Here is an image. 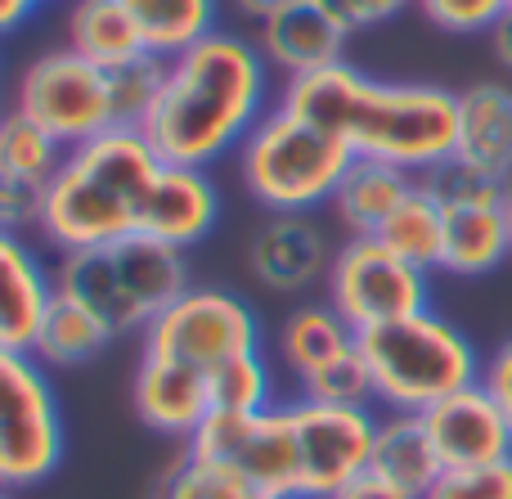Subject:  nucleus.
Masks as SVG:
<instances>
[{
	"instance_id": "1",
	"label": "nucleus",
	"mask_w": 512,
	"mask_h": 499,
	"mask_svg": "<svg viewBox=\"0 0 512 499\" xmlns=\"http://www.w3.org/2000/svg\"><path fill=\"white\" fill-rule=\"evenodd\" d=\"M221 221V189L207 171L167 162L144 131L113 126L99 140L68 149L59 176L45 185L41 239L54 252L153 239L198 248Z\"/></svg>"
},
{
	"instance_id": "2",
	"label": "nucleus",
	"mask_w": 512,
	"mask_h": 499,
	"mask_svg": "<svg viewBox=\"0 0 512 499\" xmlns=\"http://www.w3.org/2000/svg\"><path fill=\"white\" fill-rule=\"evenodd\" d=\"M279 104L333 131L355 158L391 162L418 180L450 167L459 144V90L432 81H378L346 59L283 81Z\"/></svg>"
},
{
	"instance_id": "3",
	"label": "nucleus",
	"mask_w": 512,
	"mask_h": 499,
	"mask_svg": "<svg viewBox=\"0 0 512 499\" xmlns=\"http://www.w3.org/2000/svg\"><path fill=\"white\" fill-rule=\"evenodd\" d=\"M274 104V68L256 41L239 32H212L167 63L162 95L140 131L167 162L212 171L221 158L243 149Z\"/></svg>"
},
{
	"instance_id": "4",
	"label": "nucleus",
	"mask_w": 512,
	"mask_h": 499,
	"mask_svg": "<svg viewBox=\"0 0 512 499\" xmlns=\"http://www.w3.org/2000/svg\"><path fill=\"white\" fill-rule=\"evenodd\" d=\"M360 356L369 365L373 405L387 414H427L445 396L481 383L486 365L477 342L436 311L360 333Z\"/></svg>"
},
{
	"instance_id": "5",
	"label": "nucleus",
	"mask_w": 512,
	"mask_h": 499,
	"mask_svg": "<svg viewBox=\"0 0 512 499\" xmlns=\"http://www.w3.org/2000/svg\"><path fill=\"white\" fill-rule=\"evenodd\" d=\"M189 284V252L153 239L63 252L54 266V288L90 306L117 338L144 333Z\"/></svg>"
},
{
	"instance_id": "6",
	"label": "nucleus",
	"mask_w": 512,
	"mask_h": 499,
	"mask_svg": "<svg viewBox=\"0 0 512 499\" xmlns=\"http://www.w3.org/2000/svg\"><path fill=\"white\" fill-rule=\"evenodd\" d=\"M234 162H239V180L256 207H265L270 216H310L315 207L333 203L355 153L310 117L274 104L261 117V126L243 140V149L234 153Z\"/></svg>"
},
{
	"instance_id": "7",
	"label": "nucleus",
	"mask_w": 512,
	"mask_h": 499,
	"mask_svg": "<svg viewBox=\"0 0 512 499\" xmlns=\"http://www.w3.org/2000/svg\"><path fill=\"white\" fill-rule=\"evenodd\" d=\"M265 351L261 320L239 293L212 284H189L149 329L140 333V356L167 360L185 374L216 383L230 360Z\"/></svg>"
},
{
	"instance_id": "8",
	"label": "nucleus",
	"mask_w": 512,
	"mask_h": 499,
	"mask_svg": "<svg viewBox=\"0 0 512 499\" xmlns=\"http://www.w3.org/2000/svg\"><path fill=\"white\" fill-rule=\"evenodd\" d=\"M68 450L63 405L50 383V369L0 342V486L32 491L50 482Z\"/></svg>"
},
{
	"instance_id": "9",
	"label": "nucleus",
	"mask_w": 512,
	"mask_h": 499,
	"mask_svg": "<svg viewBox=\"0 0 512 499\" xmlns=\"http://www.w3.org/2000/svg\"><path fill=\"white\" fill-rule=\"evenodd\" d=\"M18 113H27L36 126L54 135L63 149L99 140L104 131L117 126V104H113V77L108 68L81 59L68 45L36 54L18 77Z\"/></svg>"
},
{
	"instance_id": "10",
	"label": "nucleus",
	"mask_w": 512,
	"mask_h": 499,
	"mask_svg": "<svg viewBox=\"0 0 512 499\" xmlns=\"http://www.w3.org/2000/svg\"><path fill=\"white\" fill-rule=\"evenodd\" d=\"M328 306L355 333L432 311V270L405 261L378 239H346L328 266Z\"/></svg>"
},
{
	"instance_id": "11",
	"label": "nucleus",
	"mask_w": 512,
	"mask_h": 499,
	"mask_svg": "<svg viewBox=\"0 0 512 499\" xmlns=\"http://www.w3.org/2000/svg\"><path fill=\"white\" fill-rule=\"evenodd\" d=\"M292 441H297V499H337L373 473L378 419L373 405L288 401Z\"/></svg>"
},
{
	"instance_id": "12",
	"label": "nucleus",
	"mask_w": 512,
	"mask_h": 499,
	"mask_svg": "<svg viewBox=\"0 0 512 499\" xmlns=\"http://www.w3.org/2000/svg\"><path fill=\"white\" fill-rule=\"evenodd\" d=\"M427 185L436 189L445 212V257L441 270L454 279H486L512 257V239H508V212L504 198L508 185L486 180L477 171L459 167H441L436 176H427Z\"/></svg>"
},
{
	"instance_id": "13",
	"label": "nucleus",
	"mask_w": 512,
	"mask_h": 499,
	"mask_svg": "<svg viewBox=\"0 0 512 499\" xmlns=\"http://www.w3.org/2000/svg\"><path fill=\"white\" fill-rule=\"evenodd\" d=\"M333 243H328V230L315 221V216H265L256 225L252 243H248V270L261 288L270 293H301L315 279H328V266H333Z\"/></svg>"
},
{
	"instance_id": "14",
	"label": "nucleus",
	"mask_w": 512,
	"mask_h": 499,
	"mask_svg": "<svg viewBox=\"0 0 512 499\" xmlns=\"http://www.w3.org/2000/svg\"><path fill=\"white\" fill-rule=\"evenodd\" d=\"M423 423L445 468H477L512 459V423L481 383L445 396L441 405L423 414Z\"/></svg>"
},
{
	"instance_id": "15",
	"label": "nucleus",
	"mask_w": 512,
	"mask_h": 499,
	"mask_svg": "<svg viewBox=\"0 0 512 499\" xmlns=\"http://www.w3.org/2000/svg\"><path fill=\"white\" fill-rule=\"evenodd\" d=\"M346 41H351V32L319 0H288L256 23V50L265 54L274 72H283V81L342 63Z\"/></svg>"
},
{
	"instance_id": "16",
	"label": "nucleus",
	"mask_w": 512,
	"mask_h": 499,
	"mask_svg": "<svg viewBox=\"0 0 512 499\" xmlns=\"http://www.w3.org/2000/svg\"><path fill=\"white\" fill-rule=\"evenodd\" d=\"M454 162L486 180L512 185V86L477 81L459 90V144Z\"/></svg>"
},
{
	"instance_id": "17",
	"label": "nucleus",
	"mask_w": 512,
	"mask_h": 499,
	"mask_svg": "<svg viewBox=\"0 0 512 499\" xmlns=\"http://www.w3.org/2000/svg\"><path fill=\"white\" fill-rule=\"evenodd\" d=\"M54 297V270L27 248L23 234L0 230V342L32 351L41 315Z\"/></svg>"
},
{
	"instance_id": "18",
	"label": "nucleus",
	"mask_w": 512,
	"mask_h": 499,
	"mask_svg": "<svg viewBox=\"0 0 512 499\" xmlns=\"http://www.w3.org/2000/svg\"><path fill=\"white\" fill-rule=\"evenodd\" d=\"M418 176L391 167V162H373V158H355L351 171L342 176L333 194V216L351 239H373L387 225V216L414 194Z\"/></svg>"
},
{
	"instance_id": "19",
	"label": "nucleus",
	"mask_w": 512,
	"mask_h": 499,
	"mask_svg": "<svg viewBox=\"0 0 512 499\" xmlns=\"http://www.w3.org/2000/svg\"><path fill=\"white\" fill-rule=\"evenodd\" d=\"M441 473H445V464L432 446V432H427L423 414H382L369 477H378V482L396 486V491L423 499Z\"/></svg>"
},
{
	"instance_id": "20",
	"label": "nucleus",
	"mask_w": 512,
	"mask_h": 499,
	"mask_svg": "<svg viewBox=\"0 0 512 499\" xmlns=\"http://www.w3.org/2000/svg\"><path fill=\"white\" fill-rule=\"evenodd\" d=\"M117 342V333L99 320L90 306H81L77 297L54 288L50 306L41 315V329L32 338V356L45 369H81L90 360H99Z\"/></svg>"
},
{
	"instance_id": "21",
	"label": "nucleus",
	"mask_w": 512,
	"mask_h": 499,
	"mask_svg": "<svg viewBox=\"0 0 512 499\" xmlns=\"http://www.w3.org/2000/svg\"><path fill=\"white\" fill-rule=\"evenodd\" d=\"M63 36H68L63 41L68 50H77L81 59L99 63L108 72L149 54L122 0H72L68 14H63Z\"/></svg>"
},
{
	"instance_id": "22",
	"label": "nucleus",
	"mask_w": 512,
	"mask_h": 499,
	"mask_svg": "<svg viewBox=\"0 0 512 499\" xmlns=\"http://www.w3.org/2000/svg\"><path fill=\"white\" fill-rule=\"evenodd\" d=\"M360 347V333L342 320L328 302H306L279 324V360L292 378H310L324 365L351 356Z\"/></svg>"
},
{
	"instance_id": "23",
	"label": "nucleus",
	"mask_w": 512,
	"mask_h": 499,
	"mask_svg": "<svg viewBox=\"0 0 512 499\" xmlns=\"http://www.w3.org/2000/svg\"><path fill=\"white\" fill-rule=\"evenodd\" d=\"M153 59H176L221 32V0H122Z\"/></svg>"
},
{
	"instance_id": "24",
	"label": "nucleus",
	"mask_w": 512,
	"mask_h": 499,
	"mask_svg": "<svg viewBox=\"0 0 512 499\" xmlns=\"http://www.w3.org/2000/svg\"><path fill=\"white\" fill-rule=\"evenodd\" d=\"M378 243H387L391 252H400L405 261L423 270H441V257H445V212H441V198L427 180H418L414 194L387 216L378 234Z\"/></svg>"
},
{
	"instance_id": "25",
	"label": "nucleus",
	"mask_w": 512,
	"mask_h": 499,
	"mask_svg": "<svg viewBox=\"0 0 512 499\" xmlns=\"http://www.w3.org/2000/svg\"><path fill=\"white\" fill-rule=\"evenodd\" d=\"M63 158H68V149L45 126H36L27 113H18V108L0 113V171L5 176H18L27 185L45 189L59 176Z\"/></svg>"
},
{
	"instance_id": "26",
	"label": "nucleus",
	"mask_w": 512,
	"mask_h": 499,
	"mask_svg": "<svg viewBox=\"0 0 512 499\" xmlns=\"http://www.w3.org/2000/svg\"><path fill=\"white\" fill-rule=\"evenodd\" d=\"M153 499H270V495H265L252 477H243L239 468L185 450V455L167 468V477L158 482V495Z\"/></svg>"
},
{
	"instance_id": "27",
	"label": "nucleus",
	"mask_w": 512,
	"mask_h": 499,
	"mask_svg": "<svg viewBox=\"0 0 512 499\" xmlns=\"http://www.w3.org/2000/svg\"><path fill=\"white\" fill-rule=\"evenodd\" d=\"M212 414H261L274 410V369L265 360V351H252V356H239L216 374L212 383Z\"/></svg>"
},
{
	"instance_id": "28",
	"label": "nucleus",
	"mask_w": 512,
	"mask_h": 499,
	"mask_svg": "<svg viewBox=\"0 0 512 499\" xmlns=\"http://www.w3.org/2000/svg\"><path fill=\"white\" fill-rule=\"evenodd\" d=\"M108 77H113L117 126H135V131H140L144 117L153 113V104H158V95H162V81H167V59L144 54V59L126 63V68H113Z\"/></svg>"
},
{
	"instance_id": "29",
	"label": "nucleus",
	"mask_w": 512,
	"mask_h": 499,
	"mask_svg": "<svg viewBox=\"0 0 512 499\" xmlns=\"http://www.w3.org/2000/svg\"><path fill=\"white\" fill-rule=\"evenodd\" d=\"M423 499H512V459L477 468H445Z\"/></svg>"
},
{
	"instance_id": "30",
	"label": "nucleus",
	"mask_w": 512,
	"mask_h": 499,
	"mask_svg": "<svg viewBox=\"0 0 512 499\" xmlns=\"http://www.w3.org/2000/svg\"><path fill=\"white\" fill-rule=\"evenodd\" d=\"M423 18L450 36H477L495 32V23L508 14V0H418Z\"/></svg>"
},
{
	"instance_id": "31",
	"label": "nucleus",
	"mask_w": 512,
	"mask_h": 499,
	"mask_svg": "<svg viewBox=\"0 0 512 499\" xmlns=\"http://www.w3.org/2000/svg\"><path fill=\"white\" fill-rule=\"evenodd\" d=\"M41 207H45L41 185H27V180L0 171V230H9V234L36 230L41 225Z\"/></svg>"
},
{
	"instance_id": "32",
	"label": "nucleus",
	"mask_w": 512,
	"mask_h": 499,
	"mask_svg": "<svg viewBox=\"0 0 512 499\" xmlns=\"http://www.w3.org/2000/svg\"><path fill=\"white\" fill-rule=\"evenodd\" d=\"M319 5H324L346 32H369V27H382V23H391V18H400L409 5H418V0H319Z\"/></svg>"
},
{
	"instance_id": "33",
	"label": "nucleus",
	"mask_w": 512,
	"mask_h": 499,
	"mask_svg": "<svg viewBox=\"0 0 512 499\" xmlns=\"http://www.w3.org/2000/svg\"><path fill=\"white\" fill-rule=\"evenodd\" d=\"M481 387L495 396V405L508 414V423H512V338H504L486 356V365H481Z\"/></svg>"
},
{
	"instance_id": "34",
	"label": "nucleus",
	"mask_w": 512,
	"mask_h": 499,
	"mask_svg": "<svg viewBox=\"0 0 512 499\" xmlns=\"http://www.w3.org/2000/svg\"><path fill=\"white\" fill-rule=\"evenodd\" d=\"M54 0H0V36H14L27 18H36Z\"/></svg>"
},
{
	"instance_id": "35",
	"label": "nucleus",
	"mask_w": 512,
	"mask_h": 499,
	"mask_svg": "<svg viewBox=\"0 0 512 499\" xmlns=\"http://www.w3.org/2000/svg\"><path fill=\"white\" fill-rule=\"evenodd\" d=\"M337 499H418V495H405V491H396V486L378 482V477H364V482H355L351 491H342Z\"/></svg>"
},
{
	"instance_id": "36",
	"label": "nucleus",
	"mask_w": 512,
	"mask_h": 499,
	"mask_svg": "<svg viewBox=\"0 0 512 499\" xmlns=\"http://www.w3.org/2000/svg\"><path fill=\"white\" fill-rule=\"evenodd\" d=\"M490 54H495L499 68L512 72V9L495 23V32H490Z\"/></svg>"
},
{
	"instance_id": "37",
	"label": "nucleus",
	"mask_w": 512,
	"mask_h": 499,
	"mask_svg": "<svg viewBox=\"0 0 512 499\" xmlns=\"http://www.w3.org/2000/svg\"><path fill=\"white\" fill-rule=\"evenodd\" d=\"M279 5H288V0H234V9H239L243 18H252V23H261V18H270Z\"/></svg>"
},
{
	"instance_id": "38",
	"label": "nucleus",
	"mask_w": 512,
	"mask_h": 499,
	"mask_svg": "<svg viewBox=\"0 0 512 499\" xmlns=\"http://www.w3.org/2000/svg\"><path fill=\"white\" fill-rule=\"evenodd\" d=\"M504 212H508V239H512V185H508V198H504Z\"/></svg>"
},
{
	"instance_id": "39",
	"label": "nucleus",
	"mask_w": 512,
	"mask_h": 499,
	"mask_svg": "<svg viewBox=\"0 0 512 499\" xmlns=\"http://www.w3.org/2000/svg\"><path fill=\"white\" fill-rule=\"evenodd\" d=\"M0 499H14V491H5V486H0Z\"/></svg>"
},
{
	"instance_id": "40",
	"label": "nucleus",
	"mask_w": 512,
	"mask_h": 499,
	"mask_svg": "<svg viewBox=\"0 0 512 499\" xmlns=\"http://www.w3.org/2000/svg\"><path fill=\"white\" fill-rule=\"evenodd\" d=\"M508 5H512V0H508Z\"/></svg>"
}]
</instances>
